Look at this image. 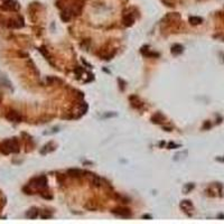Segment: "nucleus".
Listing matches in <instances>:
<instances>
[{"label": "nucleus", "instance_id": "423d86ee", "mask_svg": "<svg viewBox=\"0 0 224 224\" xmlns=\"http://www.w3.org/2000/svg\"><path fill=\"white\" fill-rule=\"evenodd\" d=\"M180 207H182V210L184 212H186L188 213L190 211H193V204L190 203V201H183L182 203H180Z\"/></svg>", "mask_w": 224, "mask_h": 224}, {"label": "nucleus", "instance_id": "20e7f679", "mask_svg": "<svg viewBox=\"0 0 224 224\" xmlns=\"http://www.w3.org/2000/svg\"><path fill=\"white\" fill-rule=\"evenodd\" d=\"M5 9H9V10H17L19 6L17 5V2H15L14 0H6L4 4Z\"/></svg>", "mask_w": 224, "mask_h": 224}, {"label": "nucleus", "instance_id": "f03ea898", "mask_svg": "<svg viewBox=\"0 0 224 224\" xmlns=\"http://www.w3.org/2000/svg\"><path fill=\"white\" fill-rule=\"evenodd\" d=\"M112 213L118 215L119 217H130L131 216V212L129 208H126V207H117L112 211Z\"/></svg>", "mask_w": 224, "mask_h": 224}, {"label": "nucleus", "instance_id": "f257e3e1", "mask_svg": "<svg viewBox=\"0 0 224 224\" xmlns=\"http://www.w3.org/2000/svg\"><path fill=\"white\" fill-rule=\"evenodd\" d=\"M2 150L5 154L9 152H18L19 151V145L16 139H9L2 144Z\"/></svg>", "mask_w": 224, "mask_h": 224}, {"label": "nucleus", "instance_id": "6e6552de", "mask_svg": "<svg viewBox=\"0 0 224 224\" xmlns=\"http://www.w3.org/2000/svg\"><path fill=\"white\" fill-rule=\"evenodd\" d=\"M134 23V17L132 16L131 14H128L124 16L123 18V24L126 25V26H131V25Z\"/></svg>", "mask_w": 224, "mask_h": 224}, {"label": "nucleus", "instance_id": "1a4fd4ad", "mask_svg": "<svg viewBox=\"0 0 224 224\" xmlns=\"http://www.w3.org/2000/svg\"><path fill=\"white\" fill-rule=\"evenodd\" d=\"M89 176H90V180H91V183L93 184V185L101 186V179L98 176H95L94 174H89Z\"/></svg>", "mask_w": 224, "mask_h": 224}, {"label": "nucleus", "instance_id": "39448f33", "mask_svg": "<svg viewBox=\"0 0 224 224\" xmlns=\"http://www.w3.org/2000/svg\"><path fill=\"white\" fill-rule=\"evenodd\" d=\"M7 119L12 121V122H20L21 121L20 114H18L16 111H10V112L7 114Z\"/></svg>", "mask_w": 224, "mask_h": 224}, {"label": "nucleus", "instance_id": "0eeeda50", "mask_svg": "<svg viewBox=\"0 0 224 224\" xmlns=\"http://www.w3.org/2000/svg\"><path fill=\"white\" fill-rule=\"evenodd\" d=\"M67 174H69V176H72V177H81V176H83V170H81V169H77V168H74V169H69L67 170Z\"/></svg>", "mask_w": 224, "mask_h": 224}, {"label": "nucleus", "instance_id": "7ed1b4c3", "mask_svg": "<svg viewBox=\"0 0 224 224\" xmlns=\"http://www.w3.org/2000/svg\"><path fill=\"white\" fill-rule=\"evenodd\" d=\"M35 182V186L37 187V188H45V187L47 186V179L45 176H41V177H38L34 180Z\"/></svg>", "mask_w": 224, "mask_h": 224}, {"label": "nucleus", "instance_id": "f8f14e48", "mask_svg": "<svg viewBox=\"0 0 224 224\" xmlns=\"http://www.w3.org/2000/svg\"><path fill=\"white\" fill-rule=\"evenodd\" d=\"M188 20H190V23L192 25H198V24H201V23L203 21V19H202L201 17H195V16H192V17H190V19H188Z\"/></svg>", "mask_w": 224, "mask_h": 224}, {"label": "nucleus", "instance_id": "4468645a", "mask_svg": "<svg viewBox=\"0 0 224 224\" xmlns=\"http://www.w3.org/2000/svg\"><path fill=\"white\" fill-rule=\"evenodd\" d=\"M217 160H220V162H224V158H217Z\"/></svg>", "mask_w": 224, "mask_h": 224}, {"label": "nucleus", "instance_id": "9b49d317", "mask_svg": "<svg viewBox=\"0 0 224 224\" xmlns=\"http://www.w3.org/2000/svg\"><path fill=\"white\" fill-rule=\"evenodd\" d=\"M26 216L29 217V219H36L38 216V211L36 208H31L30 211H28Z\"/></svg>", "mask_w": 224, "mask_h": 224}, {"label": "nucleus", "instance_id": "ddd939ff", "mask_svg": "<svg viewBox=\"0 0 224 224\" xmlns=\"http://www.w3.org/2000/svg\"><path fill=\"white\" fill-rule=\"evenodd\" d=\"M61 17H62V20H64V21H69V19H71V15H69V12H67V11H65V12H63Z\"/></svg>", "mask_w": 224, "mask_h": 224}, {"label": "nucleus", "instance_id": "9d476101", "mask_svg": "<svg viewBox=\"0 0 224 224\" xmlns=\"http://www.w3.org/2000/svg\"><path fill=\"white\" fill-rule=\"evenodd\" d=\"M172 54H175V55H178L180 53H183V46H182V45H178V44L174 45L172 47Z\"/></svg>", "mask_w": 224, "mask_h": 224}]
</instances>
